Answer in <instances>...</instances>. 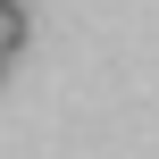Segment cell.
I'll list each match as a JSON object with an SVG mask.
<instances>
[{
	"instance_id": "obj_1",
	"label": "cell",
	"mask_w": 159,
	"mask_h": 159,
	"mask_svg": "<svg viewBox=\"0 0 159 159\" xmlns=\"http://www.w3.org/2000/svg\"><path fill=\"white\" fill-rule=\"evenodd\" d=\"M25 42H34V8H25V0H0V67H8Z\"/></svg>"
},
{
	"instance_id": "obj_2",
	"label": "cell",
	"mask_w": 159,
	"mask_h": 159,
	"mask_svg": "<svg viewBox=\"0 0 159 159\" xmlns=\"http://www.w3.org/2000/svg\"><path fill=\"white\" fill-rule=\"evenodd\" d=\"M0 75H8V67H0Z\"/></svg>"
}]
</instances>
